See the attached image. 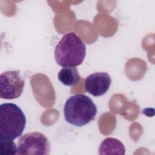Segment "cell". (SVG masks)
I'll return each mask as SVG.
<instances>
[{
    "label": "cell",
    "instance_id": "1",
    "mask_svg": "<svg viewBox=\"0 0 155 155\" xmlns=\"http://www.w3.org/2000/svg\"><path fill=\"white\" fill-rule=\"evenodd\" d=\"M85 55V45L74 32L65 34L54 50L55 60L57 64L62 67L80 65L83 62Z\"/></svg>",
    "mask_w": 155,
    "mask_h": 155
},
{
    "label": "cell",
    "instance_id": "2",
    "mask_svg": "<svg viewBox=\"0 0 155 155\" xmlns=\"http://www.w3.org/2000/svg\"><path fill=\"white\" fill-rule=\"evenodd\" d=\"M97 113L95 104L88 96L76 94L66 101L64 107L65 120L71 125L82 127L94 119Z\"/></svg>",
    "mask_w": 155,
    "mask_h": 155
},
{
    "label": "cell",
    "instance_id": "3",
    "mask_svg": "<svg viewBox=\"0 0 155 155\" xmlns=\"http://www.w3.org/2000/svg\"><path fill=\"white\" fill-rule=\"evenodd\" d=\"M26 117L22 109L13 103L0 105V138L15 140L25 127Z\"/></svg>",
    "mask_w": 155,
    "mask_h": 155
},
{
    "label": "cell",
    "instance_id": "4",
    "mask_svg": "<svg viewBox=\"0 0 155 155\" xmlns=\"http://www.w3.org/2000/svg\"><path fill=\"white\" fill-rule=\"evenodd\" d=\"M50 143L46 136L40 132H31L21 136L18 141V155L49 154Z\"/></svg>",
    "mask_w": 155,
    "mask_h": 155
},
{
    "label": "cell",
    "instance_id": "5",
    "mask_svg": "<svg viewBox=\"0 0 155 155\" xmlns=\"http://www.w3.org/2000/svg\"><path fill=\"white\" fill-rule=\"evenodd\" d=\"M25 86V81L18 70H8L0 75V97L11 100L19 97Z\"/></svg>",
    "mask_w": 155,
    "mask_h": 155
},
{
    "label": "cell",
    "instance_id": "6",
    "mask_svg": "<svg viewBox=\"0 0 155 155\" xmlns=\"http://www.w3.org/2000/svg\"><path fill=\"white\" fill-rule=\"evenodd\" d=\"M111 79L107 72H95L85 79L84 88L89 94L97 97L105 94L110 88Z\"/></svg>",
    "mask_w": 155,
    "mask_h": 155
},
{
    "label": "cell",
    "instance_id": "7",
    "mask_svg": "<svg viewBox=\"0 0 155 155\" xmlns=\"http://www.w3.org/2000/svg\"><path fill=\"white\" fill-rule=\"evenodd\" d=\"M125 153V148L122 142L114 137H107L101 142L99 154H121Z\"/></svg>",
    "mask_w": 155,
    "mask_h": 155
},
{
    "label": "cell",
    "instance_id": "8",
    "mask_svg": "<svg viewBox=\"0 0 155 155\" xmlns=\"http://www.w3.org/2000/svg\"><path fill=\"white\" fill-rule=\"evenodd\" d=\"M58 80L64 85L73 87L81 81V76L76 67L62 68L58 74Z\"/></svg>",
    "mask_w": 155,
    "mask_h": 155
},
{
    "label": "cell",
    "instance_id": "9",
    "mask_svg": "<svg viewBox=\"0 0 155 155\" xmlns=\"http://www.w3.org/2000/svg\"><path fill=\"white\" fill-rule=\"evenodd\" d=\"M0 154L2 155L17 154V147L13 140L0 138Z\"/></svg>",
    "mask_w": 155,
    "mask_h": 155
}]
</instances>
